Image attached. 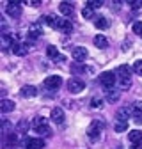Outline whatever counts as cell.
Here are the masks:
<instances>
[{"label":"cell","instance_id":"484cf974","mask_svg":"<svg viewBox=\"0 0 142 149\" xmlns=\"http://www.w3.org/2000/svg\"><path fill=\"white\" fill-rule=\"evenodd\" d=\"M7 144H9V146H16V144H18L16 133H9V135H7Z\"/></svg>","mask_w":142,"mask_h":149},{"label":"cell","instance_id":"f546056e","mask_svg":"<svg viewBox=\"0 0 142 149\" xmlns=\"http://www.w3.org/2000/svg\"><path fill=\"white\" fill-rule=\"evenodd\" d=\"M133 71H135V73H139V74H142V61H137V62H135Z\"/></svg>","mask_w":142,"mask_h":149},{"label":"cell","instance_id":"5bb4252c","mask_svg":"<svg viewBox=\"0 0 142 149\" xmlns=\"http://www.w3.org/2000/svg\"><path fill=\"white\" fill-rule=\"evenodd\" d=\"M52 121H53V123H57V124H61V123L64 121V110L59 108V107H57V108H53V110H52Z\"/></svg>","mask_w":142,"mask_h":149},{"label":"cell","instance_id":"d6a6232c","mask_svg":"<svg viewBox=\"0 0 142 149\" xmlns=\"http://www.w3.org/2000/svg\"><path fill=\"white\" fill-rule=\"evenodd\" d=\"M25 126H27V123H25V121H22L20 124H18V130H20V132H23V130H25Z\"/></svg>","mask_w":142,"mask_h":149},{"label":"cell","instance_id":"4316f807","mask_svg":"<svg viewBox=\"0 0 142 149\" xmlns=\"http://www.w3.org/2000/svg\"><path fill=\"white\" fill-rule=\"evenodd\" d=\"M133 32L139 34V36H142V22H135L133 23Z\"/></svg>","mask_w":142,"mask_h":149},{"label":"cell","instance_id":"ba28073f","mask_svg":"<svg viewBox=\"0 0 142 149\" xmlns=\"http://www.w3.org/2000/svg\"><path fill=\"white\" fill-rule=\"evenodd\" d=\"M53 29H59L62 32H71V29H73V25H71V22H68L66 18H59V20H55V25H53Z\"/></svg>","mask_w":142,"mask_h":149},{"label":"cell","instance_id":"52a82bcc","mask_svg":"<svg viewBox=\"0 0 142 149\" xmlns=\"http://www.w3.org/2000/svg\"><path fill=\"white\" fill-rule=\"evenodd\" d=\"M6 13L11 16V18H18L22 14V6H20V2H9L7 6H6Z\"/></svg>","mask_w":142,"mask_h":149},{"label":"cell","instance_id":"ac0fdd59","mask_svg":"<svg viewBox=\"0 0 142 149\" xmlns=\"http://www.w3.org/2000/svg\"><path fill=\"white\" fill-rule=\"evenodd\" d=\"M59 11H61V14H64V16H71L73 14V6H71L69 2H62L61 6H59Z\"/></svg>","mask_w":142,"mask_h":149},{"label":"cell","instance_id":"44dd1931","mask_svg":"<svg viewBox=\"0 0 142 149\" xmlns=\"http://www.w3.org/2000/svg\"><path fill=\"white\" fill-rule=\"evenodd\" d=\"M82 16L85 18V20H91V18H94V11L91 9V7H84V11H82Z\"/></svg>","mask_w":142,"mask_h":149},{"label":"cell","instance_id":"6da1fadb","mask_svg":"<svg viewBox=\"0 0 142 149\" xmlns=\"http://www.w3.org/2000/svg\"><path fill=\"white\" fill-rule=\"evenodd\" d=\"M130 68L126 66V64H123V66H119L117 68V71H116V74L121 78V85L126 89V87H130L132 85V77H130Z\"/></svg>","mask_w":142,"mask_h":149},{"label":"cell","instance_id":"3957f363","mask_svg":"<svg viewBox=\"0 0 142 149\" xmlns=\"http://www.w3.org/2000/svg\"><path fill=\"white\" fill-rule=\"evenodd\" d=\"M84 89H85V84H84L82 80H78V78H71V80L68 82V91L73 92V94H80Z\"/></svg>","mask_w":142,"mask_h":149},{"label":"cell","instance_id":"8992f818","mask_svg":"<svg viewBox=\"0 0 142 149\" xmlns=\"http://www.w3.org/2000/svg\"><path fill=\"white\" fill-rule=\"evenodd\" d=\"M61 85H62V78L59 74H52V77L45 78V87L46 89H59Z\"/></svg>","mask_w":142,"mask_h":149},{"label":"cell","instance_id":"ffe728a7","mask_svg":"<svg viewBox=\"0 0 142 149\" xmlns=\"http://www.w3.org/2000/svg\"><path fill=\"white\" fill-rule=\"evenodd\" d=\"M46 124V119L45 117H34L32 119V126H34V130L36 128H39V126H45Z\"/></svg>","mask_w":142,"mask_h":149},{"label":"cell","instance_id":"7a4b0ae2","mask_svg":"<svg viewBox=\"0 0 142 149\" xmlns=\"http://www.w3.org/2000/svg\"><path fill=\"white\" fill-rule=\"evenodd\" d=\"M116 78H117L116 73H112V71H105V73L100 74V84H101L105 89H110V87H114Z\"/></svg>","mask_w":142,"mask_h":149},{"label":"cell","instance_id":"cb8c5ba5","mask_svg":"<svg viewBox=\"0 0 142 149\" xmlns=\"http://www.w3.org/2000/svg\"><path fill=\"white\" fill-rule=\"evenodd\" d=\"M116 132H117V133L128 132V123H117V124H116Z\"/></svg>","mask_w":142,"mask_h":149},{"label":"cell","instance_id":"30bf717a","mask_svg":"<svg viewBox=\"0 0 142 149\" xmlns=\"http://www.w3.org/2000/svg\"><path fill=\"white\" fill-rule=\"evenodd\" d=\"M43 146H45V142L41 139H27L23 142L25 149H43Z\"/></svg>","mask_w":142,"mask_h":149},{"label":"cell","instance_id":"9c48e42d","mask_svg":"<svg viewBox=\"0 0 142 149\" xmlns=\"http://www.w3.org/2000/svg\"><path fill=\"white\" fill-rule=\"evenodd\" d=\"M116 117H117V123H128V119L132 117V110L130 108H119L116 112Z\"/></svg>","mask_w":142,"mask_h":149},{"label":"cell","instance_id":"e0dca14e","mask_svg":"<svg viewBox=\"0 0 142 149\" xmlns=\"http://www.w3.org/2000/svg\"><path fill=\"white\" fill-rule=\"evenodd\" d=\"M14 101H11V100H2L0 101V110L4 112V114H7V112H13L14 110Z\"/></svg>","mask_w":142,"mask_h":149},{"label":"cell","instance_id":"4fadbf2b","mask_svg":"<svg viewBox=\"0 0 142 149\" xmlns=\"http://www.w3.org/2000/svg\"><path fill=\"white\" fill-rule=\"evenodd\" d=\"M128 140L132 144H140L142 142V132L140 130H132V132H128Z\"/></svg>","mask_w":142,"mask_h":149},{"label":"cell","instance_id":"277c9868","mask_svg":"<svg viewBox=\"0 0 142 149\" xmlns=\"http://www.w3.org/2000/svg\"><path fill=\"white\" fill-rule=\"evenodd\" d=\"M101 130H103V123L93 121L91 124H89V128H87V135L91 137V139H98L100 133H101Z\"/></svg>","mask_w":142,"mask_h":149},{"label":"cell","instance_id":"1f68e13d","mask_svg":"<svg viewBox=\"0 0 142 149\" xmlns=\"http://www.w3.org/2000/svg\"><path fill=\"white\" fill-rule=\"evenodd\" d=\"M130 4H132L133 9H139V7L142 6V0H133V2H130Z\"/></svg>","mask_w":142,"mask_h":149},{"label":"cell","instance_id":"f1b7e54d","mask_svg":"<svg viewBox=\"0 0 142 149\" xmlns=\"http://www.w3.org/2000/svg\"><path fill=\"white\" fill-rule=\"evenodd\" d=\"M117 100H119V92L117 91H114V92L110 91L109 92V101H117Z\"/></svg>","mask_w":142,"mask_h":149},{"label":"cell","instance_id":"5b68a950","mask_svg":"<svg viewBox=\"0 0 142 149\" xmlns=\"http://www.w3.org/2000/svg\"><path fill=\"white\" fill-rule=\"evenodd\" d=\"M87 50L85 46H75V48H71V57H73L77 62H84L87 59Z\"/></svg>","mask_w":142,"mask_h":149},{"label":"cell","instance_id":"d4e9b609","mask_svg":"<svg viewBox=\"0 0 142 149\" xmlns=\"http://www.w3.org/2000/svg\"><path fill=\"white\" fill-rule=\"evenodd\" d=\"M91 107L93 108H101L103 107V100L101 98H93L91 100Z\"/></svg>","mask_w":142,"mask_h":149},{"label":"cell","instance_id":"7402d4cb","mask_svg":"<svg viewBox=\"0 0 142 149\" xmlns=\"http://www.w3.org/2000/svg\"><path fill=\"white\" fill-rule=\"evenodd\" d=\"M85 6H87V7H91V9H98V7L103 6V2H101V0H89Z\"/></svg>","mask_w":142,"mask_h":149},{"label":"cell","instance_id":"603a6c76","mask_svg":"<svg viewBox=\"0 0 142 149\" xmlns=\"http://www.w3.org/2000/svg\"><path fill=\"white\" fill-rule=\"evenodd\" d=\"M36 132H38L39 135H50V132H52V130H50V126H48V124H45V126L36 128Z\"/></svg>","mask_w":142,"mask_h":149},{"label":"cell","instance_id":"8fae6325","mask_svg":"<svg viewBox=\"0 0 142 149\" xmlns=\"http://www.w3.org/2000/svg\"><path fill=\"white\" fill-rule=\"evenodd\" d=\"M130 110H132V116L135 117V121L140 123V121H142V103H140V101H135Z\"/></svg>","mask_w":142,"mask_h":149},{"label":"cell","instance_id":"83f0119b","mask_svg":"<svg viewBox=\"0 0 142 149\" xmlns=\"http://www.w3.org/2000/svg\"><path fill=\"white\" fill-rule=\"evenodd\" d=\"M46 55L48 57H57V48L55 46H48L46 48Z\"/></svg>","mask_w":142,"mask_h":149},{"label":"cell","instance_id":"2e32d148","mask_svg":"<svg viewBox=\"0 0 142 149\" xmlns=\"http://www.w3.org/2000/svg\"><path fill=\"white\" fill-rule=\"evenodd\" d=\"M94 46L100 48V50H105L106 46H109V41H106V37H105V36L98 34V36L94 37Z\"/></svg>","mask_w":142,"mask_h":149},{"label":"cell","instance_id":"4dcf8cb0","mask_svg":"<svg viewBox=\"0 0 142 149\" xmlns=\"http://www.w3.org/2000/svg\"><path fill=\"white\" fill-rule=\"evenodd\" d=\"M29 37H30V39H38V37H39V30L38 29H32L29 32Z\"/></svg>","mask_w":142,"mask_h":149},{"label":"cell","instance_id":"9a60e30c","mask_svg":"<svg viewBox=\"0 0 142 149\" xmlns=\"http://www.w3.org/2000/svg\"><path fill=\"white\" fill-rule=\"evenodd\" d=\"M22 96L23 98H34V96H38V89L34 85H25L22 89Z\"/></svg>","mask_w":142,"mask_h":149},{"label":"cell","instance_id":"7c38bea8","mask_svg":"<svg viewBox=\"0 0 142 149\" xmlns=\"http://www.w3.org/2000/svg\"><path fill=\"white\" fill-rule=\"evenodd\" d=\"M11 52L14 53V55H25L27 52H29V45H22V43H13V46H11Z\"/></svg>","mask_w":142,"mask_h":149},{"label":"cell","instance_id":"836d02e7","mask_svg":"<svg viewBox=\"0 0 142 149\" xmlns=\"http://www.w3.org/2000/svg\"><path fill=\"white\" fill-rule=\"evenodd\" d=\"M130 149H142V142H140V144H133Z\"/></svg>","mask_w":142,"mask_h":149},{"label":"cell","instance_id":"d6986e66","mask_svg":"<svg viewBox=\"0 0 142 149\" xmlns=\"http://www.w3.org/2000/svg\"><path fill=\"white\" fill-rule=\"evenodd\" d=\"M94 25H96V29L105 30V29H109V20L103 18V16H100V18H96V20H94Z\"/></svg>","mask_w":142,"mask_h":149}]
</instances>
